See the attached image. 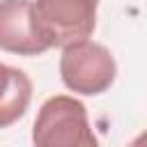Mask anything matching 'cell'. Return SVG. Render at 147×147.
<instances>
[{"mask_svg": "<svg viewBox=\"0 0 147 147\" xmlns=\"http://www.w3.org/2000/svg\"><path fill=\"white\" fill-rule=\"evenodd\" d=\"M34 147H99L85 106L67 94L46 99L32 124Z\"/></svg>", "mask_w": 147, "mask_h": 147, "instance_id": "6da1fadb", "label": "cell"}, {"mask_svg": "<svg viewBox=\"0 0 147 147\" xmlns=\"http://www.w3.org/2000/svg\"><path fill=\"white\" fill-rule=\"evenodd\" d=\"M99 0H34L32 16L48 48L87 39L96 28Z\"/></svg>", "mask_w": 147, "mask_h": 147, "instance_id": "7a4b0ae2", "label": "cell"}, {"mask_svg": "<svg viewBox=\"0 0 147 147\" xmlns=\"http://www.w3.org/2000/svg\"><path fill=\"white\" fill-rule=\"evenodd\" d=\"M117 74L115 57L110 51L96 41L83 39L62 48L60 55V78L62 83L78 94H101L106 92Z\"/></svg>", "mask_w": 147, "mask_h": 147, "instance_id": "3957f363", "label": "cell"}, {"mask_svg": "<svg viewBox=\"0 0 147 147\" xmlns=\"http://www.w3.org/2000/svg\"><path fill=\"white\" fill-rule=\"evenodd\" d=\"M0 48L14 55H41L48 51L34 25L32 0H0Z\"/></svg>", "mask_w": 147, "mask_h": 147, "instance_id": "277c9868", "label": "cell"}, {"mask_svg": "<svg viewBox=\"0 0 147 147\" xmlns=\"http://www.w3.org/2000/svg\"><path fill=\"white\" fill-rule=\"evenodd\" d=\"M32 99V80L25 71L0 62V129L18 122Z\"/></svg>", "mask_w": 147, "mask_h": 147, "instance_id": "5b68a950", "label": "cell"}, {"mask_svg": "<svg viewBox=\"0 0 147 147\" xmlns=\"http://www.w3.org/2000/svg\"><path fill=\"white\" fill-rule=\"evenodd\" d=\"M129 147H147V131H142V133H138L131 142H129Z\"/></svg>", "mask_w": 147, "mask_h": 147, "instance_id": "8992f818", "label": "cell"}]
</instances>
